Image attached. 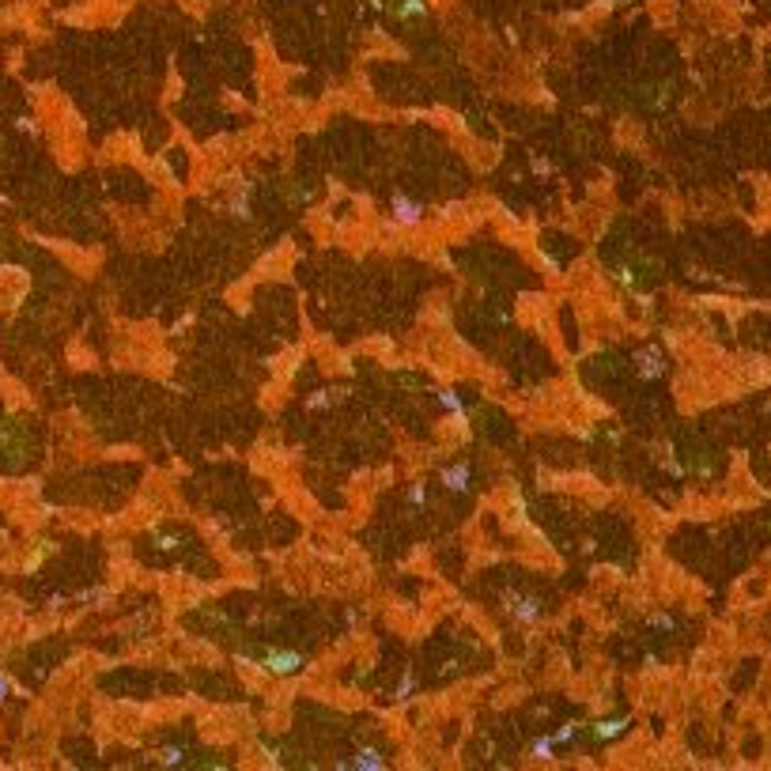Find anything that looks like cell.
Returning <instances> with one entry per match:
<instances>
[{"instance_id":"obj_9","label":"cell","mask_w":771,"mask_h":771,"mask_svg":"<svg viewBox=\"0 0 771 771\" xmlns=\"http://www.w3.org/2000/svg\"><path fill=\"white\" fill-rule=\"evenodd\" d=\"M552 752H556V737H533L529 741V756L533 760H552Z\"/></svg>"},{"instance_id":"obj_7","label":"cell","mask_w":771,"mask_h":771,"mask_svg":"<svg viewBox=\"0 0 771 771\" xmlns=\"http://www.w3.org/2000/svg\"><path fill=\"white\" fill-rule=\"evenodd\" d=\"M420 216H423V204H420V200L405 197V193H397V197H393V223H397V227H416V223H420Z\"/></svg>"},{"instance_id":"obj_14","label":"cell","mask_w":771,"mask_h":771,"mask_svg":"<svg viewBox=\"0 0 771 771\" xmlns=\"http://www.w3.org/2000/svg\"><path fill=\"white\" fill-rule=\"evenodd\" d=\"M333 397H336V393L321 390V393H314V397H307V408H325V405H333Z\"/></svg>"},{"instance_id":"obj_4","label":"cell","mask_w":771,"mask_h":771,"mask_svg":"<svg viewBox=\"0 0 771 771\" xmlns=\"http://www.w3.org/2000/svg\"><path fill=\"white\" fill-rule=\"evenodd\" d=\"M439 480H443V488L446 492H454V495H465L473 488V469L465 461H457V465H443L439 469Z\"/></svg>"},{"instance_id":"obj_13","label":"cell","mask_w":771,"mask_h":771,"mask_svg":"<svg viewBox=\"0 0 771 771\" xmlns=\"http://www.w3.org/2000/svg\"><path fill=\"white\" fill-rule=\"evenodd\" d=\"M552 737H556V745H571L575 737H578V722H567V726H560Z\"/></svg>"},{"instance_id":"obj_16","label":"cell","mask_w":771,"mask_h":771,"mask_svg":"<svg viewBox=\"0 0 771 771\" xmlns=\"http://www.w3.org/2000/svg\"><path fill=\"white\" fill-rule=\"evenodd\" d=\"M650 628H662V631H669V628H673V616H665V613H662V616H650Z\"/></svg>"},{"instance_id":"obj_3","label":"cell","mask_w":771,"mask_h":771,"mask_svg":"<svg viewBox=\"0 0 771 771\" xmlns=\"http://www.w3.org/2000/svg\"><path fill=\"white\" fill-rule=\"evenodd\" d=\"M336 768H356V771H382L386 768V756L374 745H359L352 756H344V760H336Z\"/></svg>"},{"instance_id":"obj_15","label":"cell","mask_w":771,"mask_h":771,"mask_svg":"<svg viewBox=\"0 0 771 771\" xmlns=\"http://www.w3.org/2000/svg\"><path fill=\"white\" fill-rule=\"evenodd\" d=\"M182 756H186V752H182L178 745H174V749H163V756H159V764H166V768H171V764H182Z\"/></svg>"},{"instance_id":"obj_6","label":"cell","mask_w":771,"mask_h":771,"mask_svg":"<svg viewBox=\"0 0 771 771\" xmlns=\"http://www.w3.org/2000/svg\"><path fill=\"white\" fill-rule=\"evenodd\" d=\"M435 397H439V405H443V412H450V420H454L457 435H469V412H465L461 397H457L454 390H439Z\"/></svg>"},{"instance_id":"obj_12","label":"cell","mask_w":771,"mask_h":771,"mask_svg":"<svg viewBox=\"0 0 771 771\" xmlns=\"http://www.w3.org/2000/svg\"><path fill=\"white\" fill-rule=\"evenodd\" d=\"M408 503H412L416 514H420L423 507H428V488H423V484H412V488H408Z\"/></svg>"},{"instance_id":"obj_2","label":"cell","mask_w":771,"mask_h":771,"mask_svg":"<svg viewBox=\"0 0 771 771\" xmlns=\"http://www.w3.org/2000/svg\"><path fill=\"white\" fill-rule=\"evenodd\" d=\"M503 609H507V613L522 624V628H529V624L541 620V605H537V598L518 593V590H507V593H503Z\"/></svg>"},{"instance_id":"obj_5","label":"cell","mask_w":771,"mask_h":771,"mask_svg":"<svg viewBox=\"0 0 771 771\" xmlns=\"http://www.w3.org/2000/svg\"><path fill=\"white\" fill-rule=\"evenodd\" d=\"M628 730H631V718H628V714H620V718H601V722H593V726H590V737L598 745H609V741H620Z\"/></svg>"},{"instance_id":"obj_10","label":"cell","mask_w":771,"mask_h":771,"mask_svg":"<svg viewBox=\"0 0 771 771\" xmlns=\"http://www.w3.org/2000/svg\"><path fill=\"white\" fill-rule=\"evenodd\" d=\"M231 212H235L238 220H250V216H254V212H250V186H246V182L238 186V197L231 200Z\"/></svg>"},{"instance_id":"obj_17","label":"cell","mask_w":771,"mask_h":771,"mask_svg":"<svg viewBox=\"0 0 771 771\" xmlns=\"http://www.w3.org/2000/svg\"><path fill=\"white\" fill-rule=\"evenodd\" d=\"M8 692H12V680H8V677H4V673H0V700H4V696H8Z\"/></svg>"},{"instance_id":"obj_1","label":"cell","mask_w":771,"mask_h":771,"mask_svg":"<svg viewBox=\"0 0 771 771\" xmlns=\"http://www.w3.org/2000/svg\"><path fill=\"white\" fill-rule=\"evenodd\" d=\"M303 665H307V658L299 654V650H284V647H272L261 654V662H257V669L272 673V677H292V673H299Z\"/></svg>"},{"instance_id":"obj_11","label":"cell","mask_w":771,"mask_h":771,"mask_svg":"<svg viewBox=\"0 0 771 771\" xmlns=\"http://www.w3.org/2000/svg\"><path fill=\"white\" fill-rule=\"evenodd\" d=\"M412 688H416V677H412V673H401L397 692H393V696H397V703H408V700H412Z\"/></svg>"},{"instance_id":"obj_8","label":"cell","mask_w":771,"mask_h":771,"mask_svg":"<svg viewBox=\"0 0 771 771\" xmlns=\"http://www.w3.org/2000/svg\"><path fill=\"white\" fill-rule=\"evenodd\" d=\"M636 363H639V374H642V379H658V374L665 371L662 352H658L654 344H647V348H639V352H636Z\"/></svg>"}]
</instances>
